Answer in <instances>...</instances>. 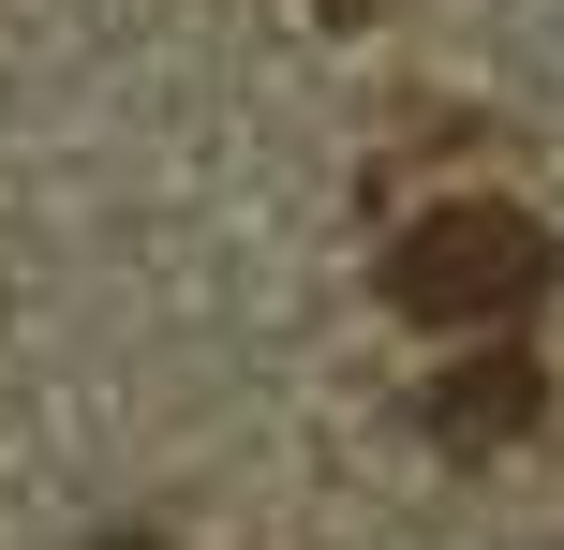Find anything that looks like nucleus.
<instances>
[{"label":"nucleus","instance_id":"obj_1","mask_svg":"<svg viewBox=\"0 0 564 550\" xmlns=\"http://www.w3.org/2000/svg\"><path fill=\"white\" fill-rule=\"evenodd\" d=\"M550 224L535 208H506V194H460V208H431V224H401V254H387V298L416 327H506V313H535L550 298Z\"/></svg>","mask_w":564,"mask_h":550},{"label":"nucleus","instance_id":"obj_2","mask_svg":"<svg viewBox=\"0 0 564 550\" xmlns=\"http://www.w3.org/2000/svg\"><path fill=\"white\" fill-rule=\"evenodd\" d=\"M535 402H550V373H535L520 343H490V357H460V373L416 402V432H431V446H520Z\"/></svg>","mask_w":564,"mask_h":550}]
</instances>
